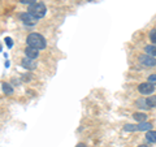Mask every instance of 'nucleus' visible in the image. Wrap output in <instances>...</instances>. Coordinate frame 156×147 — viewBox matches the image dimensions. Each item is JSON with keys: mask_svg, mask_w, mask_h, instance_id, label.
I'll list each match as a JSON object with an SVG mask.
<instances>
[{"mask_svg": "<svg viewBox=\"0 0 156 147\" xmlns=\"http://www.w3.org/2000/svg\"><path fill=\"white\" fill-rule=\"evenodd\" d=\"M26 42H27L29 47L37 48V50H44L46 48V39L38 33H31L30 35L27 37Z\"/></svg>", "mask_w": 156, "mask_h": 147, "instance_id": "obj_1", "label": "nucleus"}, {"mask_svg": "<svg viewBox=\"0 0 156 147\" xmlns=\"http://www.w3.org/2000/svg\"><path fill=\"white\" fill-rule=\"evenodd\" d=\"M46 12H47V8L43 3H34L31 5H29V13H31L33 16H35L37 18H43L46 16Z\"/></svg>", "mask_w": 156, "mask_h": 147, "instance_id": "obj_2", "label": "nucleus"}, {"mask_svg": "<svg viewBox=\"0 0 156 147\" xmlns=\"http://www.w3.org/2000/svg\"><path fill=\"white\" fill-rule=\"evenodd\" d=\"M152 125L150 122H139L138 125H125L126 131H144V130H151Z\"/></svg>", "mask_w": 156, "mask_h": 147, "instance_id": "obj_3", "label": "nucleus"}, {"mask_svg": "<svg viewBox=\"0 0 156 147\" xmlns=\"http://www.w3.org/2000/svg\"><path fill=\"white\" fill-rule=\"evenodd\" d=\"M138 91L140 92V94H143V95H150V94H152V92L155 91V86L151 85L150 82H143V83H140V85L138 86Z\"/></svg>", "mask_w": 156, "mask_h": 147, "instance_id": "obj_4", "label": "nucleus"}, {"mask_svg": "<svg viewBox=\"0 0 156 147\" xmlns=\"http://www.w3.org/2000/svg\"><path fill=\"white\" fill-rule=\"evenodd\" d=\"M139 63L144 66H156V59L150 55H142L139 56Z\"/></svg>", "mask_w": 156, "mask_h": 147, "instance_id": "obj_5", "label": "nucleus"}, {"mask_svg": "<svg viewBox=\"0 0 156 147\" xmlns=\"http://www.w3.org/2000/svg\"><path fill=\"white\" fill-rule=\"evenodd\" d=\"M21 20L23 21V23H26V25H29V26H33V25H35V23L38 22V18L35 16H33L31 13H29V12L22 13L21 14Z\"/></svg>", "mask_w": 156, "mask_h": 147, "instance_id": "obj_6", "label": "nucleus"}, {"mask_svg": "<svg viewBox=\"0 0 156 147\" xmlns=\"http://www.w3.org/2000/svg\"><path fill=\"white\" fill-rule=\"evenodd\" d=\"M39 50H37V48H33V47H26L25 48V53H26V57L31 59V60H34V59H37L39 56Z\"/></svg>", "mask_w": 156, "mask_h": 147, "instance_id": "obj_7", "label": "nucleus"}, {"mask_svg": "<svg viewBox=\"0 0 156 147\" xmlns=\"http://www.w3.org/2000/svg\"><path fill=\"white\" fill-rule=\"evenodd\" d=\"M21 64H22V66H25L26 69H35L37 68V64L34 63L31 59H29V57H25V59H22L21 60Z\"/></svg>", "mask_w": 156, "mask_h": 147, "instance_id": "obj_8", "label": "nucleus"}, {"mask_svg": "<svg viewBox=\"0 0 156 147\" xmlns=\"http://www.w3.org/2000/svg\"><path fill=\"white\" fill-rule=\"evenodd\" d=\"M146 138H147V141L151 142V143H156V131L148 130L147 134H146Z\"/></svg>", "mask_w": 156, "mask_h": 147, "instance_id": "obj_9", "label": "nucleus"}, {"mask_svg": "<svg viewBox=\"0 0 156 147\" xmlns=\"http://www.w3.org/2000/svg\"><path fill=\"white\" fill-rule=\"evenodd\" d=\"M133 117L138 122H146V120H147V115H146V113H140V112H136V113H134Z\"/></svg>", "mask_w": 156, "mask_h": 147, "instance_id": "obj_10", "label": "nucleus"}, {"mask_svg": "<svg viewBox=\"0 0 156 147\" xmlns=\"http://www.w3.org/2000/svg\"><path fill=\"white\" fill-rule=\"evenodd\" d=\"M135 106L138 107V108H142V109H148L150 107L147 106V102H146V99H138L135 100Z\"/></svg>", "mask_w": 156, "mask_h": 147, "instance_id": "obj_11", "label": "nucleus"}, {"mask_svg": "<svg viewBox=\"0 0 156 147\" xmlns=\"http://www.w3.org/2000/svg\"><path fill=\"white\" fill-rule=\"evenodd\" d=\"M144 51H146V53L147 55H150V56H156V46H146L144 47Z\"/></svg>", "mask_w": 156, "mask_h": 147, "instance_id": "obj_12", "label": "nucleus"}, {"mask_svg": "<svg viewBox=\"0 0 156 147\" xmlns=\"http://www.w3.org/2000/svg\"><path fill=\"white\" fill-rule=\"evenodd\" d=\"M146 102H147V106L150 107V108H154V107H156V95H152L146 99Z\"/></svg>", "mask_w": 156, "mask_h": 147, "instance_id": "obj_13", "label": "nucleus"}, {"mask_svg": "<svg viewBox=\"0 0 156 147\" xmlns=\"http://www.w3.org/2000/svg\"><path fill=\"white\" fill-rule=\"evenodd\" d=\"M3 91L5 92L7 95H12V94H13V89H12V86L9 85V83H5V82L3 83Z\"/></svg>", "mask_w": 156, "mask_h": 147, "instance_id": "obj_14", "label": "nucleus"}, {"mask_svg": "<svg viewBox=\"0 0 156 147\" xmlns=\"http://www.w3.org/2000/svg\"><path fill=\"white\" fill-rule=\"evenodd\" d=\"M150 39H151V42L156 45V29H152V30L150 31Z\"/></svg>", "mask_w": 156, "mask_h": 147, "instance_id": "obj_15", "label": "nucleus"}, {"mask_svg": "<svg viewBox=\"0 0 156 147\" xmlns=\"http://www.w3.org/2000/svg\"><path fill=\"white\" fill-rule=\"evenodd\" d=\"M148 82L151 83V85L156 86V74H151V76L148 77Z\"/></svg>", "mask_w": 156, "mask_h": 147, "instance_id": "obj_16", "label": "nucleus"}, {"mask_svg": "<svg viewBox=\"0 0 156 147\" xmlns=\"http://www.w3.org/2000/svg\"><path fill=\"white\" fill-rule=\"evenodd\" d=\"M5 43H7V46H8L9 48H11V47L13 46V41H12V39L9 38V37H7V38H5Z\"/></svg>", "mask_w": 156, "mask_h": 147, "instance_id": "obj_17", "label": "nucleus"}, {"mask_svg": "<svg viewBox=\"0 0 156 147\" xmlns=\"http://www.w3.org/2000/svg\"><path fill=\"white\" fill-rule=\"evenodd\" d=\"M22 4H27V5H31V4L35 3V0H20Z\"/></svg>", "mask_w": 156, "mask_h": 147, "instance_id": "obj_18", "label": "nucleus"}, {"mask_svg": "<svg viewBox=\"0 0 156 147\" xmlns=\"http://www.w3.org/2000/svg\"><path fill=\"white\" fill-rule=\"evenodd\" d=\"M77 147H87V146H86L85 143H78V145H77Z\"/></svg>", "mask_w": 156, "mask_h": 147, "instance_id": "obj_19", "label": "nucleus"}, {"mask_svg": "<svg viewBox=\"0 0 156 147\" xmlns=\"http://www.w3.org/2000/svg\"><path fill=\"white\" fill-rule=\"evenodd\" d=\"M138 147H148V146H146V145H140V146H138Z\"/></svg>", "mask_w": 156, "mask_h": 147, "instance_id": "obj_20", "label": "nucleus"}, {"mask_svg": "<svg viewBox=\"0 0 156 147\" xmlns=\"http://www.w3.org/2000/svg\"><path fill=\"white\" fill-rule=\"evenodd\" d=\"M0 51H2V46H0Z\"/></svg>", "mask_w": 156, "mask_h": 147, "instance_id": "obj_21", "label": "nucleus"}]
</instances>
